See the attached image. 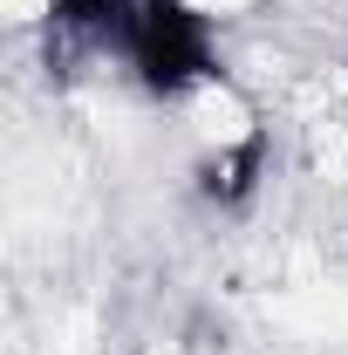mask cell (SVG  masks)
Returning a JSON list of instances; mask_svg holds the SVG:
<instances>
[{
    "instance_id": "1",
    "label": "cell",
    "mask_w": 348,
    "mask_h": 355,
    "mask_svg": "<svg viewBox=\"0 0 348 355\" xmlns=\"http://www.w3.org/2000/svg\"><path fill=\"white\" fill-rule=\"evenodd\" d=\"M123 62L157 103H184L191 89L218 83V42H212L205 7H191V0H137L130 35H123Z\"/></svg>"
},
{
    "instance_id": "2",
    "label": "cell",
    "mask_w": 348,
    "mask_h": 355,
    "mask_svg": "<svg viewBox=\"0 0 348 355\" xmlns=\"http://www.w3.org/2000/svg\"><path fill=\"white\" fill-rule=\"evenodd\" d=\"M191 178H198V198H205V205H218V212H239V205L260 191V178H266V130L253 123V130H239L232 144L205 150Z\"/></svg>"
},
{
    "instance_id": "3",
    "label": "cell",
    "mask_w": 348,
    "mask_h": 355,
    "mask_svg": "<svg viewBox=\"0 0 348 355\" xmlns=\"http://www.w3.org/2000/svg\"><path fill=\"white\" fill-rule=\"evenodd\" d=\"M48 14H55V35L82 48H123L137 0H48Z\"/></svg>"
}]
</instances>
